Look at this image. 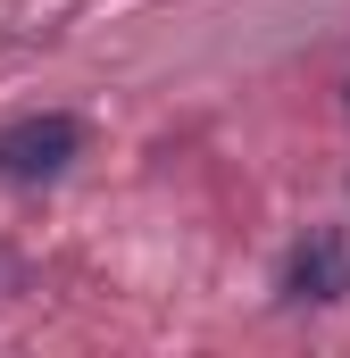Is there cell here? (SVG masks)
Here are the masks:
<instances>
[{"label": "cell", "instance_id": "obj_1", "mask_svg": "<svg viewBox=\"0 0 350 358\" xmlns=\"http://www.w3.org/2000/svg\"><path fill=\"white\" fill-rule=\"evenodd\" d=\"M76 159H84V117H67V108H34V117L0 125V183H17V192L59 183Z\"/></svg>", "mask_w": 350, "mask_h": 358}, {"label": "cell", "instance_id": "obj_2", "mask_svg": "<svg viewBox=\"0 0 350 358\" xmlns=\"http://www.w3.org/2000/svg\"><path fill=\"white\" fill-rule=\"evenodd\" d=\"M275 292H284L292 308H334V300L350 292V250H342V234H309V242H292Z\"/></svg>", "mask_w": 350, "mask_h": 358}]
</instances>
